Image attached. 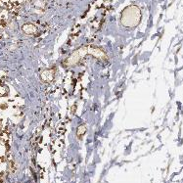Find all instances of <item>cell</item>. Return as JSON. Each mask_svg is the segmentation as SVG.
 Returning a JSON list of instances; mask_svg holds the SVG:
<instances>
[{
	"mask_svg": "<svg viewBox=\"0 0 183 183\" xmlns=\"http://www.w3.org/2000/svg\"><path fill=\"white\" fill-rule=\"evenodd\" d=\"M127 9H128V11H129L130 14H128V12L125 10V12H124V13H125V18L122 19V22L124 21V25L125 27H129L130 19H131V26H132V27H136L137 25L139 24L140 18H141V15H140L139 9L137 8V7H134V6L128 7Z\"/></svg>",
	"mask_w": 183,
	"mask_h": 183,
	"instance_id": "obj_1",
	"label": "cell"
},
{
	"mask_svg": "<svg viewBox=\"0 0 183 183\" xmlns=\"http://www.w3.org/2000/svg\"><path fill=\"white\" fill-rule=\"evenodd\" d=\"M77 136L81 137L82 135H83L85 133V126H83V125H81V126L77 128Z\"/></svg>",
	"mask_w": 183,
	"mask_h": 183,
	"instance_id": "obj_2",
	"label": "cell"
}]
</instances>
